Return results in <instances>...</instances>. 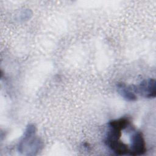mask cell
Masks as SVG:
<instances>
[{
	"label": "cell",
	"instance_id": "3",
	"mask_svg": "<svg viewBox=\"0 0 156 156\" xmlns=\"http://www.w3.org/2000/svg\"><path fill=\"white\" fill-rule=\"evenodd\" d=\"M133 91L147 98H154L156 96L155 80L154 79L144 80L138 86L132 87Z\"/></svg>",
	"mask_w": 156,
	"mask_h": 156
},
{
	"label": "cell",
	"instance_id": "1",
	"mask_svg": "<svg viewBox=\"0 0 156 156\" xmlns=\"http://www.w3.org/2000/svg\"><path fill=\"white\" fill-rule=\"evenodd\" d=\"M36 127L34 124L27 126L24 135L19 142L18 151L27 152V155H35L43 147V143L40 139L35 136Z\"/></svg>",
	"mask_w": 156,
	"mask_h": 156
},
{
	"label": "cell",
	"instance_id": "4",
	"mask_svg": "<svg viewBox=\"0 0 156 156\" xmlns=\"http://www.w3.org/2000/svg\"><path fill=\"white\" fill-rule=\"evenodd\" d=\"M105 144L117 155L129 154L130 149L128 146L119 140L105 139Z\"/></svg>",
	"mask_w": 156,
	"mask_h": 156
},
{
	"label": "cell",
	"instance_id": "6",
	"mask_svg": "<svg viewBox=\"0 0 156 156\" xmlns=\"http://www.w3.org/2000/svg\"><path fill=\"white\" fill-rule=\"evenodd\" d=\"M108 126L109 127H113L122 130L129 127V126H130V122L128 120V119L125 118H121L118 119H115L109 121Z\"/></svg>",
	"mask_w": 156,
	"mask_h": 156
},
{
	"label": "cell",
	"instance_id": "2",
	"mask_svg": "<svg viewBox=\"0 0 156 156\" xmlns=\"http://www.w3.org/2000/svg\"><path fill=\"white\" fill-rule=\"evenodd\" d=\"M131 135V148L129 155H141L144 154L146 151V143L141 132L135 131L133 129Z\"/></svg>",
	"mask_w": 156,
	"mask_h": 156
},
{
	"label": "cell",
	"instance_id": "5",
	"mask_svg": "<svg viewBox=\"0 0 156 156\" xmlns=\"http://www.w3.org/2000/svg\"><path fill=\"white\" fill-rule=\"evenodd\" d=\"M117 91L125 100L128 101H135L137 97L133 90L132 87L127 86L123 82L118 83L116 85Z\"/></svg>",
	"mask_w": 156,
	"mask_h": 156
}]
</instances>
